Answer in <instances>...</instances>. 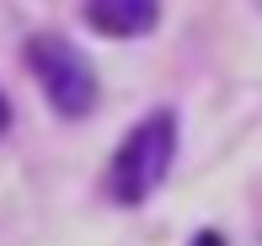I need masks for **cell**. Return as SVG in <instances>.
Here are the masks:
<instances>
[{
  "instance_id": "cell-1",
  "label": "cell",
  "mask_w": 262,
  "mask_h": 246,
  "mask_svg": "<svg viewBox=\"0 0 262 246\" xmlns=\"http://www.w3.org/2000/svg\"><path fill=\"white\" fill-rule=\"evenodd\" d=\"M171 161H177V113L156 107V113H145V118L128 128L123 145L113 150V161H107V198L123 204V209L145 204L166 182Z\"/></svg>"
},
{
  "instance_id": "cell-2",
  "label": "cell",
  "mask_w": 262,
  "mask_h": 246,
  "mask_svg": "<svg viewBox=\"0 0 262 246\" xmlns=\"http://www.w3.org/2000/svg\"><path fill=\"white\" fill-rule=\"evenodd\" d=\"M27 64H32V75H38L43 97H49V107L59 118H86L97 107V70H91V59L70 38L32 32L27 38Z\"/></svg>"
},
{
  "instance_id": "cell-3",
  "label": "cell",
  "mask_w": 262,
  "mask_h": 246,
  "mask_svg": "<svg viewBox=\"0 0 262 246\" xmlns=\"http://www.w3.org/2000/svg\"><path fill=\"white\" fill-rule=\"evenodd\" d=\"M86 21L102 38H145L161 21V0H86Z\"/></svg>"
},
{
  "instance_id": "cell-4",
  "label": "cell",
  "mask_w": 262,
  "mask_h": 246,
  "mask_svg": "<svg viewBox=\"0 0 262 246\" xmlns=\"http://www.w3.org/2000/svg\"><path fill=\"white\" fill-rule=\"evenodd\" d=\"M193 246H225V236L220 230H204V236H193Z\"/></svg>"
},
{
  "instance_id": "cell-5",
  "label": "cell",
  "mask_w": 262,
  "mask_h": 246,
  "mask_svg": "<svg viewBox=\"0 0 262 246\" xmlns=\"http://www.w3.org/2000/svg\"><path fill=\"white\" fill-rule=\"evenodd\" d=\"M6 128H11V102L0 97V134H6Z\"/></svg>"
}]
</instances>
